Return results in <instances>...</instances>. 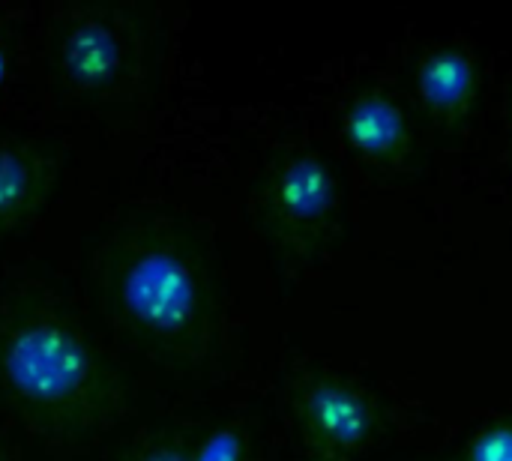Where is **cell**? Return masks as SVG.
I'll return each instance as SVG.
<instances>
[{
	"instance_id": "6da1fadb",
	"label": "cell",
	"mask_w": 512,
	"mask_h": 461,
	"mask_svg": "<svg viewBox=\"0 0 512 461\" xmlns=\"http://www.w3.org/2000/svg\"><path fill=\"white\" fill-rule=\"evenodd\" d=\"M0 393L39 432L78 438L120 411V381L90 336L45 303L0 318Z\"/></svg>"
},
{
	"instance_id": "7c38bea8",
	"label": "cell",
	"mask_w": 512,
	"mask_h": 461,
	"mask_svg": "<svg viewBox=\"0 0 512 461\" xmlns=\"http://www.w3.org/2000/svg\"><path fill=\"white\" fill-rule=\"evenodd\" d=\"M0 461H12V453H9V447H3V444H0Z\"/></svg>"
},
{
	"instance_id": "7a4b0ae2",
	"label": "cell",
	"mask_w": 512,
	"mask_h": 461,
	"mask_svg": "<svg viewBox=\"0 0 512 461\" xmlns=\"http://www.w3.org/2000/svg\"><path fill=\"white\" fill-rule=\"evenodd\" d=\"M108 294L120 321L171 354H192L207 339V288L192 255L165 234H138L108 264Z\"/></svg>"
},
{
	"instance_id": "30bf717a",
	"label": "cell",
	"mask_w": 512,
	"mask_h": 461,
	"mask_svg": "<svg viewBox=\"0 0 512 461\" xmlns=\"http://www.w3.org/2000/svg\"><path fill=\"white\" fill-rule=\"evenodd\" d=\"M249 453V438L243 426L228 423L213 429L198 447L189 450V461H246Z\"/></svg>"
},
{
	"instance_id": "8992f818",
	"label": "cell",
	"mask_w": 512,
	"mask_h": 461,
	"mask_svg": "<svg viewBox=\"0 0 512 461\" xmlns=\"http://www.w3.org/2000/svg\"><path fill=\"white\" fill-rule=\"evenodd\" d=\"M414 90L423 111L441 126L465 123L480 99V63L468 45L444 42L420 54Z\"/></svg>"
},
{
	"instance_id": "8fae6325",
	"label": "cell",
	"mask_w": 512,
	"mask_h": 461,
	"mask_svg": "<svg viewBox=\"0 0 512 461\" xmlns=\"http://www.w3.org/2000/svg\"><path fill=\"white\" fill-rule=\"evenodd\" d=\"M123 461H189V447H183L180 441H168V438H150V441H141L135 450H129V456Z\"/></svg>"
},
{
	"instance_id": "3957f363",
	"label": "cell",
	"mask_w": 512,
	"mask_h": 461,
	"mask_svg": "<svg viewBox=\"0 0 512 461\" xmlns=\"http://www.w3.org/2000/svg\"><path fill=\"white\" fill-rule=\"evenodd\" d=\"M288 408L309 461H357L381 426L372 393L330 369L297 375Z\"/></svg>"
},
{
	"instance_id": "277c9868",
	"label": "cell",
	"mask_w": 512,
	"mask_h": 461,
	"mask_svg": "<svg viewBox=\"0 0 512 461\" xmlns=\"http://www.w3.org/2000/svg\"><path fill=\"white\" fill-rule=\"evenodd\" d=\"M339 210L333 165L315 150L285 153L264 177L258 213L267 234L291 255H309L324 243Z\"/></svg>"
},
{
	"instance_id": "9c48e42d",
	"label": "cell",
	"mask_w": 512,
	"mask_h": 461,
	"mask_svg": "<svg viewBox=\"0 0 512 461\" xmlns=\"http://www.w3.org/2000/svg\"><path fill=\"white\" fill-rule=\"evenodd\" d=\"M450 461H512V417L483 423Z\"/></svg>"
},
{
	"instance_id": "ba28073f",
	"label": "cell",
	"mask_w": 512,
	"mask_h": 461,
	"mask_svg": "<svg viewBox=\"0 0 512 461\" xmlns=\"http://www.w3.org/2000/svg\"><path fill=\"white\" fill-rule=\"evenodd\" d=\"M57 183V162L39 144L0 138V240L42 210Z\"/></svg>"
},
{
	"instance_id": "5b68a950",
	"label": "cell",
	"mask_w": 512,
	"mask_h": 461,
	"mask_svg": "<svg viewBox=\"0 0 512 461\" xmlns=\"http://www.w3.org/2000/svg\"><path fill=\"white\" fill-rule=\"evenodd\" d=\"M129 63V39L123 27L105 12H84L72 18L57 45V66L69 87L81 93L111 90Z\"/></svg>"
},
{
	"instance_id": "52a82bcc",
	"label": "cell",
	"mask_w": 512,
	"mask_h": 461,
	"mask_svg": "<svg viewBox=\"0 0 512 461\" xmlns=\"http://www.w3.org/2000/svg\"><path fill=\"white\" fill-rule=\"evenodd\" d=\"M342 138L360 159L393 168L411 153V120L396 96L366 87L342 108Z\"/></svg>"
}]
</instances>
